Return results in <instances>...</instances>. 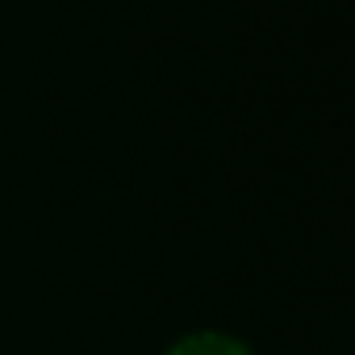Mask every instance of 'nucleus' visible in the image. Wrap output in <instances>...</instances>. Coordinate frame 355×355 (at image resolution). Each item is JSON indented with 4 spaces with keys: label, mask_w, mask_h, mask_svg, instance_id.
I'll return each instance as SVG.
<instances>
[{
    "label": "nucleus",
    "mask_w": 355,
    "mask_h": 355,
    "mask_svg": "<svg viewBox=\"0 0 355 355\" xmlns=\"http://www.w3.org/2000/svg\"><path fill=\"white\" fill-rule=\"evenodd\" d=\"M163 355H251V347L222 330H197V334L175 338Z\"/></svg>",
    "instance_id": "nucleus-1"
}]
</instances>
